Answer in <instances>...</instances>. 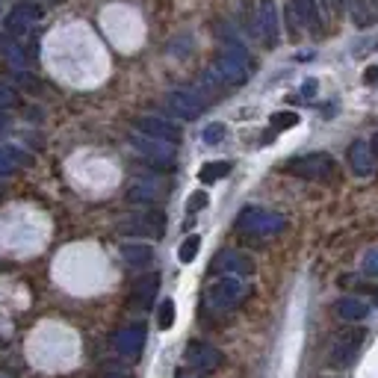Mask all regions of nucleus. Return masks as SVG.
<instances>
[{
	"label": "nucleus",
	"instance_id": "nucleus-1",
	"mask_svg": "<svg viewBox=\"0 0 378 378\" xmlns=\"http://www.w3.org/2000/svg\"><path fill=\"white\" fill-rule=\"evenodd\" d=\"M251 74V59L243 45L228 42L225 53L216 56V63L204 71L201 83L204 89H219V86H243Z\"/></svg>",
	"mask_w": 378,
	"mask_h": 378
},
{
	"label": "nucleus",
	"instance_id": "nucleus-2",
	"mask_svg": "<svg viewBox=\"0 0 378 378\" xmlns=\"http://www.w3.org/2000/svg\"><path fill=\"white\" fill-rule=\"evenodd\" d=\"M236 228L248 236H275L287 228V219L281 213H272L263 207H246L236 216Z\"/></svg>",
	"mask_w": 378,
	"mask_h": 378
},
{
	"label": "nucleus",
	"instance_id": "nucleus-3",
	"mask_svg": "<svg viewBox=\"0 0 378 378\" xmlns=\"http://www.w3.org/2000/svg\"><path fill=\"white\" fill-rule=\"evenodd\" d=\"M284 169H287L290 174H295V177H305V181H331L334 172H337L334 157H328V154H322V151L295 157V160H290Z\"/></svg>",
	"mask_w": 378,
	"mask_h": 378
},
{
	"label": "nucleus",
	"instance_id": "nucleus-4",
	"mask_svg": "<svg viewBox=\"0 0 378 378\" xmlns=\"http://www.w3.org/2000/svg\"><path fill=\"white\" fill-rule=\"evenodd\" d=\"M118 231L130 233V236H148V240H160L166 233V216L160 210H142V213H130L118 222Z\"/></svg>",
	"mask_w": 378,
	"mask_h": 378
},
{
	"label": "nucleus",
	"instance_id": "nucleus-5",
	"mask_svg": "<svg viewBox=\"0 0 378 378\" xmlns=\"http://www.w3.org/2000/svg\"><path fill=\"white\" fill-rule=\"evenodd\" d=\"M246 295V284L243 278H233V275H222L219 281H213L207 287V305L213 310H231L243 302Z\"/></svg>",
	"mask_w": 378,
	"mask_h": 378
},
{
	"label": "nucleus",
	"instance_id": "nucleus-6",
	"mask_svg": "<svg viewBox=\"0 0 378 378\" xmlns=\"http://www.w3.org/2000/svg\"><path fill=\"white\" fill-rule=\"evenodd\" d=\"M130 145L133 151L142 157L145 163L157 166V169H172L174 166V145L172 142H160V139H148L142 133H130Z\"/></svg>",
	"mask_w": 378,
	"mask_h": 378
},
{
	"label": "nucleus",
	"instance_id": "nucleus-7",
	"mask_svg": "<svg viewBox=\"0 0 378 378\" xmlns=\"http://www.w3.org/2000/svg\"><path fill=\"white\" fill-rule=\"evenodd\" d=\"M166 110L177 118H184V122H192L207 110V98L195 89H174L166 95Z\"/></svg>",
	"mask_w": 378,
	"mask_h": 378
},
{
	"label": "nucleus",
	"instance_id": "nucleus-8",
	"mask_svg": "<svg viewBox=\"0 0 378 378\" xmlns=\"http://www.w3.org/2000/svg\"><path fill=\"white\" fill-rule=\"evenodd\" d=\"M42 21V6L33 4V0H24V4H18L9 15H6V36L9 38H21L30 33L33 24Z\"/></svg>",
	"mask_w": 378,
	"mask_h": 378
},
{
	"label": "nucleus",
	"instance_id": "nucleus-9",
	"mask_svg": "<svg viewBox=\"0 0 378 378\" xmlns=\"http://www.w3.org/2000/svg\"><path fill=\"white\" fill-rule=\"evenodd\" d=\"M364 340H367V331H361V328H357V331L352 328V331L337 334L334 343H331V364L334 367H349L355 361V355L361 352Z\"/></svg>",
	"mask_w": 378,
	"mask_h": 378
},
{
	"label": "nucleus",
	"instance_id": "nucleus-10",
	"mask_svg": "<svg viewBox=\"0 0 378 378\" xmlns=\"http://www.w3.org/2000/svg\"><path fill=\"white\" fill-rule=\"evenodd\" d=\"M136 133H142L148 139H160V142H172L177 145L181 142V127L166 122V118H157V115H139L136 122H133Z\"/></svg>",
	"mask_w": 378,
	"mask_h": 378
},
{
	"label": "nucleus",
	"instance_id": "nucleus-11",
	"mask_svg": "<svg viewBox=\"0 0 378 378\" xmlns=\"http://www.w3.org/2000/svg\"><path fill=\"white\" fill-rule=\"evenodd\" d=\"M257 33L261 38L275 48L281 42V27H278V9H275V0H261V6H257Z\"/></svg>",
	"mask_w": 378,
	"mask_h": 378
},
{
	"label": "nucleus",
	"instance_id": "nucleus-12",
	"mask_svg": "<svg viewBox=\"0 0 378 378\" xmlns=\"http://www.w3.org/2000/svg\"><path fill=\"white\" fill-rule=\"evenodd\" d=\"M184 357H187L189 367L201 369V372H213V369L222 367V352H219L216 346H210V343H189Z\"/></svg>",
	"mask_w": 378,
	"mask_h": 378
},
{
	"label": "nucleus",
	"instance_id": "nucleus-13",
	"mask_svg": "<svg viewBox=\"0 0 378 378\" xmlns=\"http://www.w3.org/2000/svg\"><path fill=\"white\" fill-rule=\"evenodd\" d=\"M163 195V181L160 177H136V181L127 187V201L130 204H154L160 201Z\"/></svg>",
	"mask_w": 378,
	"mask_h": 378
},
{
	"label": "nucleus",
	"instance_id": "nucleus-14",
	"mask_svg": "<svg viewBox=\"0 0 378 378\" xmlns=\"http://www.w3.org/2000/svg\"><path fill=\"white\" fill-rule=\"evenodd\" d=\"M213 269L222 275H233V278H246L254 272V261L243 251H222L213 261Z\"/></svg>",
	"mask_w": 378,
	"mask_h": 378
},
{
	"label": "nucleus",
	"instance_id": "nucleus-15",
	"mask_svg": "<svg viewBox=\"0 0 378 378\" xmlns=\"http://www.w3.org/2000/svg\"><path fill=\"white\" fill-rule=\"evenodd\" d=\"M112 346H115L118 355L136 357L139 352H142V346H145V325H127L122 331H115Z\"/></svg>",
	"mask_w": 378,
	"mask_h": 378
},
{
	"label": "nucleus",
	"instance_id": "nucleus-16",
	"mask_svg": "<svg viewBox=\"0 0 378 378\" xmlns=\"http://www.w3.org/2000/svg\"><path fill=\"white\" fill-rule=\"evenodd\" d=\"M349 166L357 177H369L375 172V154L364 139H357V142L349 145Z\"/></svg>",
	"mask_w": 378,
	"mask_h": 378
},
{
	"label": "nucleus",
	"instance_id": "nucleus-17",
	"mask_svg": "<svg viewBox=\"0 0 378 378\" xmlns=\"http://www.w3.org/2000/svg\"><path fill=\"white\" fill-rule=\"evenodd\" d=\"M293 18L302 27H308L310 33H322V21H320V9H316V0H293Z\"/></svg>",
	"mask_w": 378,
	"mask_h": 378
},
{
	"label": "nucleus",
	"instance_id": "nucleus-18",
	"mask_svg": "<svg viewBox=\"0 0 378 378\" xmlns=\"http://www.w3.org/2000/svg\"><path fill=\"white\" fill-rule=\"evenodd\" d=\"M367 313H369V305L361 302V298H355V295H346V298L337 302V316L346 320V322H361Z\"/></svg>",
	"mask_w": 378,
	"mask_h": 378
},
{
	"label": "nucleus",
	"instance_id": "nucleus-19",
	"mask_svg": "<svg viewBox=\"0 0 378 378\" xmlns=\"http://www.w3.org/2000/svg\"><path fill=\"white\" fill-rule=\"evenodd\" d=\"M157 290H160V275H145V278H139L136 287H133V302L139 308H148L154 302V295Z\"/></svg>",
	"mask_w": 378,
	"mask_h": 378
},
{
	"label": "nucleus",
	"instance_id": "nucleus-20",
	"mask_svg": "<svg viewBox=\"0 0 378 378\" xmlns=\"http://www.w3.org/2000/svg\"><path fill=\"white\" fill-rule=\"evenodd\" d=\"M122 261L127 266H148L154 261V251H151V246H142V243H125L122 246Z\"/></svg>",
	"mask_w": 378,
	"mask_h": 378
},
{
	"label": "nucleus",
	"instance_id": "nucleus-21",
	"mask_svg": "<svg viewBox=\"0 0 378 378\" xmlns=\"http://www.w3.org/2000/svg\"><path fill=\"white\" fill-rule=\"evenodd\" d=\"M24 163H27V157L21 151L0 145V174H15Z\"/></svg>",
	"mask_w": 378,
	"mask_h": 378
},
{
	"label": "nucleus",
	"instance_id": "nucleus-22",
	"mask_svg": "<svg viewBox=\"0 0 378 378\" xmlns=\"http://www.w3.org/2000/svg\"><path fill=\"white\" fill-rule=\"evenodd\" d=\"M225 174H231V163L228 160H213V163L201 166V172H198V181H201V184H216V181H222Z\"/></svg>",
	"mask_w": 378,
	"mask_h": 378
},
{
	"label": "nucleus",
	"instance_id": "nucleus-23",
	"mask_svg": "<svg viewBox=\"0 0 378 378\" xmlns=\"http://www.w3.org/2000/svg\"><path fill=\"white\" fill-rule=\"evenodd\" d=\"M4 53H6V59L15 68L30 65V56L24 53V48H18V38H6V42H4Z\"/></svg>",
	"mask_w": 378,
	"mask_h": 378
},
{
	"label": "nucleus",
	"instance_id": "nucleus-24",
	"mask_svg": "<svg viewBox=\"0 0 378 378\" xmlns=\"http://www.w3.org/2000/svg\"><path fill=\"white\" fill-rule=\"evenodd\" d=\"M198 248H201V236H198V233L187 236V240L181 243V248H177V257H181V263H192L195 254H198Z\"/></svg>",
	"mask_w": 378,
	"mask_h": 378
},
{
	"label": "nucleus",
	"instance_id": "nucleus-25",
	"mask_svg": "<svg viewBox=\"0 0 378 378\" xmlns=\"http://www.w3.org/2000/svg\"><path fill=\"white\" fill-rule=\"evenodd\" d=\"M157 325H160L163 331H169L174 325V302L172 298H166V302L160 305V316H157Z\"/></svg>",
	"mask_w": 378,
	"mask_h": 378
},
{
	"label": "nucleus",
	"instance_id": "nucleus-26",
	"mask_svg": "<svg viewBox=\"0 0 378 378\" xmlns=\"http://www.w3.org/2000/svg\"><path fill=\"white\" fill-rule=\"evenodd\" d=\"M225 125L222 122H213V125H207L204 127V142L207 145H219V142H222V139H225Z\"/></svg>",
	"mask_w": 378,
	"mask_h": 378
},
{
	"label": "nucleus",
	"instance_id": "nucleus-27",
	"mask_svg": "<svg viewBox=\"0 0 378 378\" xmlns=\"http://www.w3.org/2000/svg\"><path fill=\"white\" fill-rule=\"evenodd\" d=\"M293 125H298V115L295 112H275L272 115V127L275 130H284V127H293Z\"/></svg>",
	"mask_w": 378,
	"mask_h": 378
},
{
	"label": "nucleus",
	"instance_id": "nucleus-28",
	"mask_svg": "<svg viewBox=\"0 0 378 378\" xmlns=\"http://www.w3.org/2000/svg\"><path fill=\"white\" fill-rule=\"evenodd\" d=\"M18 104V92L6 83H0V110H12Z\"/></svg>",
	"mask_w": 378,
	"mask_h": 378
},
{
	"label": "nucleus",
	"instance_id": "nucleus-29",
	"mask_svg": "<svg viewBox=\"0 0 378 378\" xmlns=\"http://www.w3.org/2000/svg\"><path fill=\"white\" fill-rule=\"evenodd\" d=\"M207 207V192H192L189 195V201H187V213H198V210H204Z\"/></svg>",
	"mask_w": 378,
	"mask_h": 378
},
{
	"label": "nucleus",
	"instance_id": "nucleus-30",
	"mask_svg": "<svg viewBox=\"0 0 378 378\" xmlns=\"http://www.w3.org/2000/svg\"><path fill=\"white\" fill-rule=\"evenodd\" d=\"M364 272L372 275V278H378V248L367 251V257H364Z\"/></svg>",
	"mask_w": 378,
	"mask_h": 378
},
{
	"label": "nucleus",
	"instance_id": "nucleus-31",
	"mask_svg": "<svg viewBox=\"0 0 378 378\" xmlns=\"http://www.w3.org/2000/svg\"><path fill=\"white\" fill-rule=\"evenodd\" d=\"M325 4V9L331 12V15H340L343 9H346V0H322Z\"/></svg>",
	"mask_w": 378,
	"mask_h": 378
},
{
	"label": "nucleus",
	"instance_id": "nucleus-32",
	"mask_svg": "<svg viewBox=\"0 0 378 378\" xmlns=\"http://www.w3.org/2000/svg\"><path fill=\"white\" fill-rule=\"evenodd\" d=\"M364 83H367V86H378V65H369V68L364 71Z\"/></svg>",
	"mask_w": 378,
	"mask_h": 378
},
{
	"label": "nucleus",
	"instance_id": "nucleus-33",
	"mask_svg": "<svg viewBox=\"0 0 378 378\" xmlns=\"http://www.w3.org/2000/svg\"><path fill=\"white\" fill-rule=\"evenodd\" d=\"M9 127H12L9 112H6V110H0V136H6V133H9Z\"/></svg>",
	"mask_w": 378,
	"mask_h": 378
},
{
	"label": "nucleus",
	"instance_id": "nucleus-34",
	"mask_svg": "<svg viewBox=\"0 0 378 378\" xmlns=\"http://www.w3.org/2000/svg\"><path fill=\"white\" fill-rule=\"evenodd\" d=\"M18 80H21L27 89H33V92H38V80L36 77H30V74H18Z\"/></svg>",
	"mask_w": 378,
	"mask_h": 378
},
{
	"label": "nucleus",
	"instance_id": "nucleus-35",
	"mask_svg": "<svg viewBox=\"0 0 378 378\" xmlns=\"http://www.w3.org/2000/svg\"><path fill=\"white\" fill-rule=\"evenodd\" d=\"M302 95H305V98H313V95H316V80H305Z\"/></svg>",
	"mask_w": 378,
	"mask_h": 378
},
{
	"label": "nucleus",
	"instance_id": "nucleus-36",
	"mask_svg": "<svg viewBox=\"0 0 378 378\" xmlns=\"http://www.w3.org/2000/svg\"><path fill=\"white\" fill-rule=\"evenodd\" d=\"M369 148H372V154H375V157H378V133H375V136H372V145H369Z\"/></svg>",
	"mask_w": 378,
	"mask_h": 378
},
{
	"label": "nucleus",
	"instance_id": "nucleus-37",
	"mask_svg": "<svg viewBox=\"0 0 378 378\" xmlns=\"http://www.w3.org/2000/svg\"><path fill=\"white\" fill-rule=\"evenodd\" d=\"M177 378H201V375H195V372H177Z\"/></svg>",
	"mask_w": 378,
	"mask_h": 378
},
{
	"label": "nucleus",
	"instance_id": "nucleus-38",
	"mask_svg": "<svg viewBox=\"0 0 378 378\" xmlns=\"http://www.w3.org/2000/svg\"><path fill=\"white\" fill-rule=\"evenodd\" d=\"M0 9H4V4H0Z\"/></svg>",
	"mask_w": 378,
	"mask_h": 378
},
{
	"label": "nucleus",
	"instance_id": "nucleus-39",
	"mask_svg": "<svg viewBox=\"0 0 378 378\" xmlns=\"http://www.w3.org/2000/svg\"><path fill=\"white\" fill-rule=\"evenodd\" d=\"M375 4H378V0H375Z\"/></svg>",
	"mask_w": 378,
	"mask_h": 378
}]
</instances>
